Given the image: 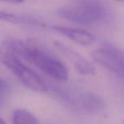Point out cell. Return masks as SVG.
<instances>
[{"label":"cell","mask_w":124,"mask_h":124,"mask_svg":"<svg viewBox=\"0 0 124 124\" xmlns=\"http://www.w3.org/2000/svg\"><path fill=\"white\" fill-rule=\"evenodd\" d=\"M16 50L22 59L34 64L51 78L59 82L68 80L69 72L67 67L51 53L19 40L16 43Z\"/></svg>","instance_id":"obj_1"},{"label":"cell","mask_w":124,"mask_h":124,"mask_svg":"<svg viewBox=\"0 0 124 124\" xmlns=\"http://www.w3.org/2000/svg\"><path fill=\"white\" fill-rule=\"evenodd\" d=\"M13 42L14 39H8L2 42L0 60L26 88L36 92H46L47 88L45 83L33 70L24 64L16 50Z\"/></svg>","instance_id":"obj_2"},{"label":"cell","mask_w":124,"mask_h":124,"mask_svg":"<svg viewBox=\"0 0 124 124\" xmlns=\"http://www.w3.org/2000/svg\"><path fill=\"white\" fill-rule=\"evenodd\" d=\"M57 13L65 20L84 26L99 24L108 16L107 9L101 0H73L58 8Z\"/></svg>","instance_id":"obj_3"},{"label":"cell","mask_w":124,"mask_h":124,"mask_svg":"<svg viewBox=\"0 0 124 124\" xmlns=\"http://www.w3.org/2000/svg\"><path fill=\"white\" fill-rule=\"evenodd\" d=\"M91 57L96 63L124 78V52L118 47L110 43H105L103 47L93 50Z\"/></svg>","instance_id":"obj_4"},{"label":"cell","mask_w":124,"mask_h":124,"mask_svg":"<svg viewBox=\"0 0 124 124\" xmlns=\"http://www.w3.org/2000/svg\"><path fill=\"white\" fill-rule=\"evenodd\" d=\"M54 44L65 57L71 61V63H72L73 66L80 75L86 76L95 74V67L78 53L59 41H55Z\"/></svg>","instance_id":"obj_5"},{"label":"cell","mask_w":124,"mask_h":124,"mask_svg":"<svg viewBox=\"0 0 124 124\" xmlns=\"http://www.w3.org/2000/svg\"><path fill=\"white\" fill-rule=\"evenodd\" d=\"M53 29L70 39L82 45H89L95 41L94 35L85 30L64 26H54Z\"/></svg>","instance_id":"obj_6"},{"label":"cell","mask_w":124,"mask_h":124,"mask_svg":"<svg viewBox=\"0 0 124 124\" xmlns=\"http://www.w3.org/2000/svg\"><path fill=\"white\" fill-rule=\"evenodd\" d=\"M78 104L85 111L93 114L101 112L106 107L103 99L97 94L90 91H85L80 93L78 97Z\"/></svg>","instance_id":"obj_7"},{"label":"cell","mask_w":124,"mask_h":124,"mask_svg":"<svg viewBox=\"0 0 124 124\" xmlns=\"http://www.w3.org/2000/svg\"><path fill=\"white\" fill-rule=\"evenodd\" d=\"M13 124H39L37 118L24 109H17L12 114Z\"/></svg>","instance_id":"obj_8"},{"label":"cell","mask_w":124,"mask_h":124,"mask_svg":"<svg viewBox=\"0 0 124 124\" xmlns=\"http://www.w3.org/2000/svg\"><path fill=\"white\" fill-rule=\"evenodd\" d=\"M0 20L13 23H21L23 21V18H20L19 16L15 14L2 11L1 10H0Z\"/></svg>","instance_id":"obj_9"},{"label":"cell","mask_w":124,"mask_h":124,"mask_svg":"<svg viewBox=\"0 0 124 124\" xmlns=\"http://www.w3.org/2000/svg\"><path fill=\"white\" fill-rule=\"evenodd\" d=\"M8 89V84L0 78V93H3Z\"/></svg>","instance_id":"obj_10"},{"label":"cell","mask_w":124,"mask_h":124,"mask_svg":"<svg viewBox=\"0 0 124 124\" xmlns=\"http://www.w3.org/2000/svg\"><path fill=\"white\" fill-rule=\"evenodd\" d=\"M2 2H9V3H13V4H21L24 2V0H0Z\"/></svg>","instance_id":"obj_11"},{"label":"cell","mask_w":124,"mask_h":124,"mask_svg":"<svg viewBox=\"0 0 124 124\" xmlns=\"http://www.w3.org/2000/svg\"><path fill=\"white\" fill-rule=\"evenodd\" d=\"M0 124H7V123H5V121L2 117H0Z\"/></svg>","instance_id":"obj_12"},{"label":"cell","mask_w":124,"mask_h":124,"mask_svg":"<svg viewBox=\"0 0 124 124\" xmlns=\"http://www.w3.org/2000/svg\"><path fill=\"white\" fill-rule=\"evenodd\" d=\"M115 1H117V2H124V0H115Z\"/></svg>","instance_id":"obj_13"},{"label":"cell","mask_w":124,"mask_h":124,"mask_svg":"<svg viewBox=\"0 0 124 124\" xmlns=\"http://www.w3.org/2000/svg\"><path fill=\"white\" fill-rule=\"evenodd\" d=\"M1 104H2V99H0V105H1Z\"/></svg>","instance_id":"obj_14"},{"label":"cell","mask_w":124,"mask_h":124,"mask_svg":"<svg viewBox=\"0 0 124 124\" xmlns=\"http://www.w3.org/2000/svg\"><path fill=\"white\" fill-rule=\"evenodd\" d=\"M123 124H124V121H123Z\"/></svg>","instance_id":"obj_15"}]
</instances>
